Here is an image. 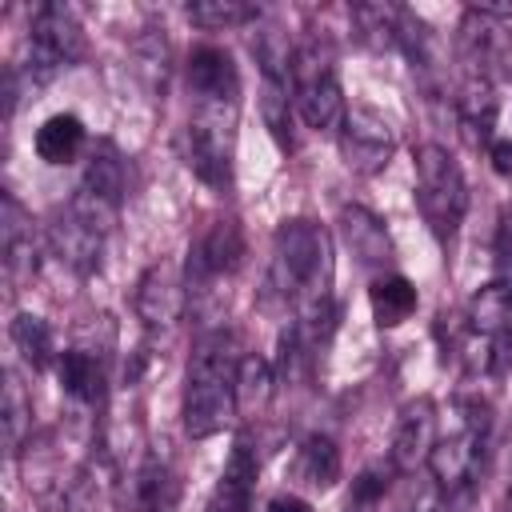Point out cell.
<instances>
[{"mask_svg":"<svg viewBox=\"0 0 512 512\" xmlns=\"http://www.w3.org/2000/svg\"><path fill=\"white\" fill-rule=\"evenodd\" d=\"M264 288L272 300L296 308V316L332 300V236L324 224L296 216L276 228Z\"/></svg>","mask_w":512,"mask_h":512,"instance_id":"obj_1","label":"cell"},{"mask_svg":"<svg viewBox=\"0 0 512 512\" xmlns=\"http://www.w3.org/2000/svg\"><path fill=\"white\" fill-rule=\"evenodd\" d=\"M236 340L228 332L200 336L188 376H184V400H180V424L192 440H208L224 432V424L236 412Z\"/></svg>","mask_w":512,"mask_h":512,"instance_id":"obj_2","label":"cell"},{"mask_svg":"<svg viewBox=\"0 0 512 512\" xmlns=\"http://www.w3.org/2000/svg\"><path fill=\"white\" fill-rule=\"evenodd\" d=\"M416 208L440 244L456 240L464 212H468V184H464L456 156L440 144L416 148Z\"/></svg>","mask_w":512,"mask_h":512,"instance_id":"obj_3","label":"cell"},{"mask_svg":"<svg viewBox=\"0 0 512 512\" xmlns=\"http://www.w3.org/2000/svg\"><path fill=\"white\" fill-rule=\"evenodd\" d=\"M292 104L316 132H340L348 104L336 76V56L324 40H304L292 56Z\"/></svg>","mask_w":512,"mask_h":512,"instance_id":"obj_4","label":"cell"},{"mask_svg":"<svg viewBox=\"0 0 512 512\" xmlns=\"http://www.w3.org/2000/svg\"><path fill=\"white\" fill-rule=\"evenodd\" d=\"M236 112L240 104L224 100H196L188 132H184V160L188 168L216 192L232 188V152H236Z\"/></svg>","mask_w":512,"mask_h":512,"instance_id":"obj_5","label":"cell"},{"mask_svg":"<svg viewBox=\"0 0 512 512\" xmlns=\"http://www.w3.org/2000/svg\"><path fill=\"white\" fill-rule=\"evenodd\" d=\"M484 436H488V404L484 400H460V424L428 452V476L440 484V492H456L464 484H476L480 460H484Z\"/></svg>","mask_w":512,"mask_h":512,"instance_id":"obj_6","label":"cell"},{"mask_svg":"<svg viewBox=\"0 0 512 512\" xmlns=\"http://www.w3.org/2000/svg\"><path fill=\"white\" fill-rule=\"evenodd\" d=\"M456 52L468 64V76L488 84L512 80V28L500 20V8H468L456 32Z\"/></svg>","mask_w":512,"mask_h":512,"instance_id":"obj_7","label":"cell"},{"mask_svg":"<svg viewBox=\"0 0 512 512\" xmlns=\"http://www.w3.org/2000/svg\"><path fill=\"white\" fill-rule=\"evenodd\" d=\"M244 256V236L236 220H212L200 240L188 248V264H184V288H188V304L196 308L204 296H212L236 268Z\"/></svg>","mask_w":512,"mask_h":512,"instance_id":"obj_8","label":"cell"},{"mask_svg":"<svg viewBox=\"0 0 512 512\" xmlns=\"http://www.w3.org/2000/svg\"><path fill=\"white\" fill-rule=\"evenodd\" d=\"M80 56H84V28L76 12L64 4H40L32 16V36H28L32 84L52 80L60 68L76 64Z\"/></svg>","mask_w":512,"mask_h":512,"instance_id":"obj_9","label":"cell"},{"mask_svg":"<svg viewBox=\"0 0 512 512\" xmlns=\"http://www.w3.org/2000/svg\"><path fill=\"white\" fill-rule=\"evenodd\" d=\"M124 156L116 152L112 140H96L92 152H88V164H84V176H80V188L76 196L68 200L84 220H92L96 228H112L116 216H120V204H124Z\"/></svg>","mask_w":512,"mask_h":512,"instance_id":"obj_10","label":"cell"},{"mask_svg":"<svg viewBox=\"0 0 512 512\" xmlns=\"http://www.w3.org/2000/svg\"><path fill=\"white\" fill-rule=\"evenodd\" d=\"M336 140H340V156H344L348 172H356V176L384 172L392 152H396V128L368 104H352L348 108Z\"/></svg>","mask_w":512,"mask_h":512,"instance_id":"obj_11","label":"cell"},{"mask_svg":"<svg viewBox=\"0 0 512 512\" xmlns=\"http://www.w3.org/2000/svg\"><path fill=\"white\" fill-rule=\"evenodd\" d=\"M132 308H136V316H140V324H144L148 332H168V328H176V320H180L184 308H188L184 276H180L168 260L144 268V276L136 280Z\"/></svg>","mask_w":512,"mask_h":512,"instance_id":"obj_12","label":"cell"},{"mask_svg":"<svg viewBox=\"0 0 512 512\" xmlns=\"http://www.w3.org/2000/svg\"><path fill=\"white\" fill-rule=\"evenodd\" d=\"M436 444V404L432 396H416L400 408L392 444H388V468L400 476H412L428 464V452Z\"/></svg>","mask_w":512,"mask_h":512,"instance_id":"obj_13","label":"cell"},{"mask_svg":"<svg viewBox=\"0 0 512 512\" xmlns=\"http://www.w3.org/2000/svg\"><path fill=\"white\" fill-rule=\"evenodd\" d=\"M104 228H96L92 220H84L72 204H64L52 224H48V244L60 256V264H68L76 276H92L100 272V256H104Z\"/></svg>","mask_w":512,"mask_h":512,"instance_id":"obj_14","label":"cell"},{"mask_svg":"<svg viewBox=\"0 0 512 512\" xmlns=\"http://www.w3.org/2000/svg\"><path fill=\"white\" fill-rule=\"evenodd\" d=\"M108 344H84L76 340L68 352H60L56 368H60V384L72 400L88 404V408H100L104 396H108Z\"/></svg>","mask_w":512,"mask_h":512,"instance_id":"obj_15","label":"cell"},{"mask_svg":"<svg viewBox=\"0 0 512 512\" xmlns=\"http://www.w3.org/2000/svg\"><path fill=\"white\" fill-rule=\"evenodd\" d=\"M0 252H4L8 284H20L36 272V228L12 192L0 196Z\"/></svg>","mask_w":512,"mask_h":512,"instance_id":"obj_16","label":"cell"},{"mask_svg":"<svg viewBox=\"0 0 512 512\" xmlns=\"http://www.w3.org/2000/svg\"><path fill=\"white\" fill-rule=\"evenodd\" d=\"M256 448L248 440V432H240L232 440V452H228V464L216 480V492H212V504L208 512H252V492H256Z\"/></svg>","mask_w":512,"mask_h":512,"instance_id":"obj_17","label":"cell"},{"mask_svg":"<svg viewBox=\"0 0 512 512\" xmlns=\"http://www.w3.org/2000/svg\"><path fill=\"white\" fill-rule=\"evenodd\" d=\"M188 88H192V100L240 104V72L232 64L228 48H216V44L196 48L188 60Z\"/></svg>","mask_w":512,"mask_h":512,"instance_id":"obj_18","label":"cell"},{"mask_svg":"<svg viewBox=\"0 0 512 512\" xmlns=\"http://www.w3.org/2000/svg\"><path fill=\"white\" fill-rule=\"evenodd\" d=\"M340 232H344V244L352 248V256L364 264V268H388L392 264V240H388V228L376 212H368L364 204H348L340 208Z\"/></svg>","mask_w":512,"mask_h":512,"instance_id":"obj_19","label":"cell"},{"mask_svg":"<svg viewBox=\"0 0 512 512\" xmlns=\"http://www.w3.org/2000/svg\"><path fill=\"white\" fill-rule=\"evenodd\" d=\"M292 476H296L300 484H308V488H320V492L332 488V484L340 480V448H336V440L324 436V432L304 436L300 448H296Z\"/></svg>","mask_w":512,"mask_h":512,"instance_id":"obj_20","label":"cell"},{"mask_svg":"<svg viewBox=\"0 0 512 512\" xmlns=\"http://www.w3.org/2000/svg\"><path fill=\"white\" fill-rule=\"evenodd\" d=\"M496 112H500V100H496V88L480 76H468L456 92V116L460 124L468 128L472 140H484L492 144V124H496Z\"/></svg>","mask_w":512,"mask_h":512,"instance_id":"obj_21","label":"cell"},{"mask_svg":"<svg viewBox=\"0 0 512 512\" xmlns=\"http://www.w3.org/2000/svg\"><path fill=\"white\" fill-rule=\"evenodd\" d=\"M84 124L72 112H56L36 128V156L44 164H72L84 152Z\"/></svg>","mask_w":512,"mask_h":512,"instance_id":"obj_22","label":"cell"},{"mask_svg":"<svg viewBox=\"0 0 512 512\" xmlns=\"http://www.w3.org/2000/svg\"><path fill=\"white\" fill-rule=\"evenodd\" d=\"M132 512H176V476L160 456H144L136 468Z\"/></svg>","mask_w":512,"mask_h":512,"instance_id":"obj_23","label":"cell"},{"mask_svg":"<svg viewBox=\"0 0 512 512\" xmlns=\"http://www.w3.org/2000/svg\"><path fill=\"white\" fill-rule=\"evenodd\" d=\"M368 304H372V316H376L380 328H396V324H404L416 312V284L408 276L384 272V276L372 280Z\"/></svg>","mask_w":512,"mask_h":512,"instance_id":"obj_24","label":"cell"},{"mask_svg":"<svg viewBox=\"0 0 512 512\" xmlns=\"http://www.w3.org/2000/svg\"><path fill=\"white\" fill-rule=\"evenodd\" d=\"M276 384L280 380L272 376V364L264 356H256V352L240 356V364H236V408L248 412V416L264 412L272 392H276Z\"/></svg>","mask_w":512,"mask_h":512,"instance_id":"obj_25","label":"cell"},{"mask_svg":"<svg viewBox=\"0 0 512 512\" xmlns=\"http://www.w3.org/2000/svg\"><path fill=\"white\" fill-rule=\"evenodd\" d=\"M8 336H12L16 352H20V360L32 364L36 372L56 360V340H52L48 320H40V316H32V312H16L12 324H8Z\"/></svg>","mask_w":512,"mask_h":512,"instance_id":"obj_26","label":"cell"},{"mask_svg":"<svg viewBox=\"0 0 512 512\" xmlns=\"http://www.w3.org/2000/svg\"><path fill=\"white\" fill-rule=\"evenodd\" d=\"M260 116L272 132V140L292 152V80H264L260 88Z\"/></svg>","mask_w":512,"mask_h":512,"instance_id":"obj_27","label":"cell"},{"mask_svg":"<svg viewBox=\"0 0 512 512\" xmlns=\"http://www.w3.org/2000/svg\"><path fill=\"white\" fill-rule=\"evenodd\" d=\"M184 16H188L196 28L220 32V28H240V24L260 20V8L248 4V0H196V4L184 8Z\"/></svg>","mask_w":512,"mask_h":512,"instance_id":"obj_28","label":"cell"},{"mask_svg":"<svg viewBox=\"0 0 512 512\" xmlns=\"http://www.w3.org/2000/svg\"><path fill=\"white\" fill-rule=\"evenodd\" d=\"M400 12H404V8H388V4H356V8H352L356 36H360L364 44H372V48H396Z\"/></svg>","mask_w":512,"mask_h":512,"instance_id":"obj_29","label":"cell"},{"mask_svg":"<svg viewBox=\"0 0 512 512\" xmlns=\"http://www.w3.org/2000/svg\"><path fill=\"white\" fill-rule=\"evenodd\" d=\"M24 436H32V404L16 380V372H4V448L16 456L24 448Z\"/></svg>","mask_w":512,"mask_h":512,"instance_id":"obj_30","label":"cell"},{"mask_svg":"<svg viewBox=\"0 0 512 512\" xmlns=\"http://www.w3.org/2000/svg\"><path fill=\"white\" fill-rule=\"evenodd\" d=\"M388 492V472L384 468H364L356 480H352V492L344 500V512H376L380 500Z\"/></svg>","mask_w":512,"mask_h":512,"instance_id":"obj_31","label":"cell"},{"mask_svg":"<svg viewBox=\"0 0 512 512\" xmlns=\"http://www.w3.org/2000/svg\"><path fill=\"white\" fill-rule=\"evenodd\" d=\"M440 508H444V492H440V484L428 476V484H420V492L408 500L404 512H440Z\"/></svg>","mask_w":512,"mask_h":512,"instance_id":"obj_32","label":"cell"},{"mask_svg":"<svg viewBox=\"0 0 512 512\" xmlns=\"http://www.w3.org/2000/svg\"><path fill=\"white\" fill-rule=\"evenodd\" d=\"M496 256H500V268H504V276H508V272H512V212H504V216H500Z\"/></svg>","mask_w":512,"mask_h":512,"instance_id":"obj_33","label":"cell"},{"mask_svg":"<svg viewBox=\"0 0 512 512\" xmlns=\"http://www.w3.org/2000/svg\"><path fill=\"white\" fill-rule=\"evenodd\" d=\"M440 512H476V484H464V488L448 492Z\"/></svg>","mask_w":512,"mask_h":512,"instance_id":"obj_34","label":"cell"},{"mask_svg":"<svg viewBox=\"0 0 512 512\" xmlns=\"http://www.w3.org/2000/svg\"><path fill=\"white\" fill-rule=\"evenodd\" d=\"M488 156H492V168L500 176H512V140H492L488 144Z\"/></svg>","mask_w":512,"mask_h":512,"instance_id":"obj_35","label":"cell"},{"mask_svg":"<svg viewBox=\"0 0 512 512\" xmlns=\"http://www.w3.org/2000/svg\"><path fill=\"white\" fill-rule=\"evenodd\" d=\"M268 512H312V504L300 500V496H292V492H280V496L268 500Z\"/></svg>","mask_w":512,"mask_h":512,"instance_id":"obj_36","label":"cell"}]
</instances>
